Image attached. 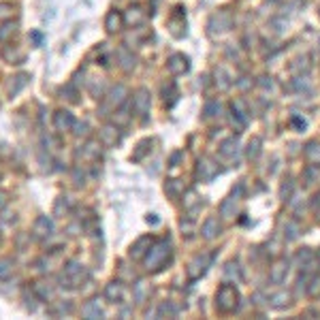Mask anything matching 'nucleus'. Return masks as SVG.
I'll return each instance as SVG.
<instances>
[{
	"label": "nucleus",
	"mask_w": 320,
	"mask_h": 320,
	"mask_svg": "<svg viewBox=\"0 0 320 320\" xmlns=\"http://www.w3.org/2000/svg\"><path fill=\"white\" fill-rule=\"evenodd\" d=\"M171 258V243L169 241H158L149 248L148 256H145V269L148 271H160L162 267Z\"/></svg>",
	"instance_id": "f257e3e1"
},
{
	"label": "nucleus",
	"mask_w": 320,
	"mask_h": 320,
	"mask_svg": "<svg viewBox=\"0 0 320 320\" xmlns=\"http://www.w3.org/2000/svg\"><path fill=\"white\" fill-rule=\"evenodd\" d=\"M216 307L222 314H231L239 307V290L233 284H222L216 293Z\"/></svg>",
	"instance_id": "f03ea898"
},
{
	"label": "nucleus",
	"mask_w": 320,
	"mask_h": 320,
	"mask_svg": "<svg viewBox=\"0 0 320 320\" xmlns=\"http://www.w3.org/2000/svg\"><path fill=\"white\" fill-rule=\"evenodd\" d=\"M212 260H213L212 254H201V256H196V258H192L190 265H188V271H186V273H188V280L190 282L199 280L203 273L207 271V267L212 265Z\"/></svg>",
	"instance_id": "7ed1b4c3"
},
{
	"label": "nucleus",
	"mask_w": 320,
	"mask_h": 320,
	"mask_svg": "<svg viewBox=\"0 0 320 320\" xmlns=\"http://www.w3.org/2000/svg\"><path fill=\"white\" fill-rule=\"evenodd\" d=\"M85 277H88V273H85V269L84 267H81L79 263H68L66 265V269H64V273H62V284L66 282V286H79L81 282L85 280Z\"/></svg>",
	"instance_id": "20e7f679"
},
{
	"label": "nucleus",
	"mask_w": 320,
	"mask_h": 320,
	"mask_svg": "<svg viewBox=\"0 0 320 320\" xmlns=\"http://www.w3.org/2000/svg\"><path fill=\"white\" fill-rule=\"evenodd\" d=\"M295 263L305 273H314L316 271V265H318V258L312 250H301V252H297V256H295Z\"/></svg>",
	"instance_id": "39448f33"
},
{
	"label": "nucleus",
	"mask_w": 320,
	"mask_h": 320,
	"mask_svg": "<svg viewBox=\"0 0 320 320\" xmlns=\"http://www.w3.org/2000/svg\"><path fill=\"white\" fill-rule=\"evenodd\" d=\"M126 96H128V90L124 88V85H115V88L109 92L107 101H105V111H107V109H118V107H122V105L126 103Z\"/></svg>",
	"instance_id": "423d86ee"
},
{
	"label": "nucleus",
	"mask_w": 320,
	"mask_h": 320,
	"mask_svg": "<svg viewBox=\"0 0 320 320\" xmlns=\"http://www.w3.org/2000/svg\"><path fill=\"white\" fill-rule=\"evenodd\" d=\"M132 109H135V113L141 115V118L148 115V111H149V92L145 88H141L135 96H132Z\"/></svg>",
	"instance_id": "0eeeda50"
},
{
	"label": "nucleus",
	"mask_w": 320,
	"mask_h": 320,
	"mask_svg": "<svg viewBox=\"0 0 320 320\" xmlns=\"http://www.w3.org/2000/svg\"><path fill=\"white\" fill-rule=\"evenodd\" d=\"M243 188L239 186L237 190H233V194L229 199L222 201V205H220V213H222V218H233L235 216V209H237V203H239V196H241Z\"/></svg>",
	"instance_id": "6e6552de"
},
{
	"label": "nucleus",
	"mask_w": 320,
	"mask_h": 320,
	"mask_svg": "<svg viewBox=\"0 0 320 320\" xmlns=\"http://www.w3.org/2000/svg\"><path fill=\"white\" fill-rule=\"evenodd\" d=\"M196 175H199L201 182H212V179L218 175V167L213 165L209 158H201L199 169H196Z\"/></svg>",
	"instance_id": "1a4fd4ad"
},
{
	"label": "nucleus",
	"mask_w": 320,
	"mask_h": 320,
	"mask_svg": "<svg viewBox=\"0 0 320 320\" xmlns=\"http://www.w3.org/2000/svg\"><path fill=\"white\" fill-rule=\"evenodd\" d=\"M231 26H233V17L229 13H224V11H218V13L212 17V21H209L212 32H224V30H229Z\"/></svg>",
	"instance_id": "9d476101"
},
{
	"label": "nucleus",
	"mask_w": 320,
	"mask_h": 320,
	"mask_svg": "<svg viewBox=\"0 0 320 320\" xmlns=\"http://www.w3.org/2000/svg\"><path fill=\"white\" fill-rule=\"evenodd\" d=\"M286 273H288V260L286 258H280V260H276L271 267V271H269V280L273 284H282L284 280H286Z\"/></svg>",
	"instance_id": "9b49d317"
},
{
	"label": "nucleus",
	"mask_w": 320,
	"mask_h": 320,
	"mask_svg": "<svg viewBox=\"0 0 320 320\" xmlns=\"http://www.w3.org/2000/svg\"><path fill=\"white\" fill-rule=\"evenodd\" d=\"M167 66H169V71H171L173 75H182V73H186L190 68V64H188V58H186V56L173 54L171 58H169Z\"/></svg>",
	"instance_id": "f8f14e48"
},
{
	"label": "nucleus",
	"mask_w": 320,
	"mask_h": 320,
	"mask_svg": "<svg viewBox=\"0 0 320 320\" xmlns=\"http://www.w3.org/2000/svg\"><path fill=\"white\" fill-rule=\"evenodd\" d=\"M220 231H222V226H220L218 218H213V216H209L205 222H203V229H201L205 239H216V237L220 235Z\"/></svg>",
	"instance_id": "ddd939ff"
},
{
	"label": "nucleus",
	"mask_w": 320,
	"mask_h": 320,
	"mask_svg": "<svg viewBox=\"0 0 320 320\" xmlns=\"http://www.w3.org/2000/svg\"><path fill=\"white\" fill-rule=\"evenodd\" d=\"M124 21L126 24H130V26H141L145 21V11L141 7H130L124 15Z\"/></svg>",
	"instance_id": "4468645a"
},
{
	"label": "nucleus",
	"mask_w": 320,
	"mask_h": 320,
	"mask_svg": "<svg viewBox=\"0 0 320 320\" xmlns=\"http://www.w3.org/2000/svg\"><path fill=\"white\" fill-rule=\"evenodd\" d=\"M54 124H56L58 130H71L75 126V118L68 111H58L56 118H54Z\"/></svg>",
	"instance_id": "2eb2a0df"
},
{
	"label": "nucleus",
	"mask_w": 320,
	"mask_h": 320,
	"mask_svg": "<svg viewBox=\"0 0 320 320\" xmlns=\"http://www.w3.org/2000/svg\"><path fill=\"white\" fill-rule=\"evenodd\" d=\"M303 156H305V160L310 162V165H320V143L316 141H312V143H307L305 145V149H303Z\"/></svg>",
	"instance_id": "dca6fc26"
},
{
	"label": "nucleus",
	"mask_w": 320,
	"mask_h": 320,
	"mask_svg": "<svg viewBox=\"0 0 320 320\" xmlns=\"http://www.w3.org/2000/svg\"><path fill=\"white\" fill-rule=\"evenodd\" d=\"M231 111H233V122H237V126H239V128H243L248 124V115H246V111H243L241 101H233Z\"/></svg>",
	"instance_id": "f3484780"
},
{
	"label": "nucleus",
	"mask_w": 320,
	"mask_h": 320,
	"mask_svg": "<svg viewBox=\"0 0 320 320\" xmlns=\"http://www.w3.org/2000/svg\"><path fill=\"white\" fill-rule=\"evenodd\" d=\"M237 152H239V143H237L235 137L226 139V141H222V145H220V154H222L224 158H235Z\"/></svg>",
	"instance_id": "a211bd4d"
},
{
	"label": "nucleus",
	"mask_w": 320,
	"mask_h": 320,
	"mask_svg": "<svg viewBox=\"0 0 320 320\" xmlns=\"http://www.w3.org/2000/svg\"><path fill=\"white\" fill-rule=\"evenodd\" d=\"M149 248H152V239H149V237H141V239L130 248V256L132 258H141L145 252H149Z\"/></svg>",
	"instance_id": "6ab92c4d"
},
{
	"label": "nucleus",
	"mask_w": 320,
	"mask_h": 320,
	"mask_svg": "<svg viewBox=\"0 0 320 320\" xmlns=\"http://www.w3.org/2000/svg\"><path fill=\"white\" fill-rule=\"evenodd\" d=\"M122 21H124V17H122L118 11H111V13L107 15V20H105V28H107V32H118L122 28Z\"/></svg>",
	"instance_id": "aec40b11"
},
{
	"label": "nucleus",
	"mask_w": 320,
	"mask_h": 320,
	"mask_svg": "<svg viewBox=\"0 0 320 320\" xmlns=\"http://www.w3.org/2000/svg\"><path fill=\"white\" fill-rule=\"evenodd\" d=\"M54 231V222H51V220L47 218V216H41L39 220H37V224H34V233H37V235H49V233Z\"/></svg>",
	"instance_id": "412c9836"
},
{
	"label": "nucleus",
	"mask_w": 320,
	"mask_h": 320,
	"mask_svg": "<svg viewBox=\"0 0 320 320\" xmlns=\"http://www.w3.org/2000/svg\"><path fill=\"white\" fill-rule=\"evenodd\" d=\"M101 139H103V143H107V145H115V143L120 141L118 128H113V126H105L103 130H101Z\"/></svg>",
	"instance_id": "4be33fe9"
},
{
	"label": "nucleus",
	"mask_w": 320,
	"mask_h": 320,
	"mask_svg": "<svg viewBox=\"0 0 320 320\" xmlns=\"http://www.w3.org/2000/svg\"><path fill=\"white\" fill-rule=\"evenodd\" d=\"M105 297H107L109 301H120L122 299V284L120 282H111L107 288H105Z\"/></svg>",
	"instance_id": "5701e85b"
},
{
	"label": "nucleus",
	"mask_w": 320,
	"mask_h": 320,
	"mask_svg": "<svg viewBox=\"0 0 320 320\" xmlns=\"http://www.w3.org/2000/svg\"><path fill=\"white\" fill-rule=\"evenodd\" d=\"M84 316L85 318H98V316H103V310L98 307V301H90V303L84 307Z\"/></svg>",
	"instance_id": "b1692460"
},
{
	"label": "nucleus",
	"mask_w": 320,
	"mask_h": 320,
	"mask_svg": "<svg viewBox=\"0 0 320 320\" xmlns=\"http://www.w3.org/2000/svg\"><path fill=\"white\" fill-rule=\"evenodd\" d=\"M260 145H263L260 139H252V141L248 143V158L250 160H256L260 156Z\"/></svg>",
	"instance_id": "393cba45"
},
{
	"label": "nucleus",
	"mask_w": 320,
	"mask_h": 320,
	"mask_svg": "<svg viewBox=\"0 0 320 320\" xmlns=\"http://www.w3.org/2000/svg\"><path fill=\"white\" fill-rule=\"evenodd\" d=\"M288 303H290V295L288 293H277V295L271 297V305L277 307V310H280V307H286Z\"/></svg>",
	"instance_id": "a878e982"
},
{
	"label": "nucleus",
	"mask_w": 320,
	"mask_h": 320,
	"mask_svg": "<svg viewBox=\"0 0 320 320\" xmlns=\"http://www.w3.org/2000/svg\"><path fill=\"white\" fill-rule=\"evenodd\" d=\"M118 56H120V60H122V66H124L126 71H130V68L135 66V58L128 54L126 49H120V54H118Z\"/></svg>",
	"instance_id": "bb28decb"
},
{
	"label": "nucleus",
	"mask_w": 320,
	"mask_h": 320,
	"mask_svg": "<svg viewBox=\"0 0 320 320\" xmlns=\"http://www.w3.org/2000/svg\"><path fill=\"white\" fill-rule=\"evenodd\" d=\"M184 207L188 209V212H194L196 207H201V199L194 194V192H190V194H188V199L184 201Z\"/></svg>",
	"instance_id": "cd10ccee"
},
{
	"label": "nucleus",
	"mask_w": 320,
	"mask_h": 320,
	"mask_svg": "<svg viewBox=\"0 0 320 320\" xmlns=\"http://www.w3.org/2000/svg\"><path fill=\"white\" fill-rule=\"evenodd\" d=\"M11 273H13V267L9 260H0V280H9Z\"/></svg>",
	"instance_id": "c85d7f7f"
},
{
	"label": "nucleus",
	"mask_w": 320,
	"mask_h": 320,
	"mask_svg": "<svg viewBox=\"0 0 320 320\" xmlns=\"http://www.w3.org/2000/svg\"><path fill=\"white\" fill-rule=\"evenodd\" d=\"M13 4L9 2H0V20H9L11 15H13Z\"/></svg>",
	"instance_id": "c756f323"
},
{
	"label": "nucleus",
	"mask_w": 320,
	"mask_h": 320,
	"mask_svg": "<svg viewBox=\"0 0 320 320\" xmlns=\"http://www.w3.org/2000/svg\"><path fill=\"white\" fill-rule=\"evenodd\" d=\"M15 32V24H11V21H7L2 28H0V41H7L11 34Z\"/></svg>",
	"instance_id": "7c9ffc66"
},
{
	"label": "nucleus",
	"mask_w": 320,
	"mask_h": 320,
	"mask_svg": "<svg viewBox=\"0 0 320 320\" xmlns=\"http://www.w3.org/2000/svg\"><path fill=\"white\" fill-rule=\"evenodd\" d=\"M24 84H26V75H20V77H17V85L15 88H11V94H17V92L24 88Z\"/></svg>",
	"instance_id": "2f4dec72"
},
{
	"label": "nucleus",
	"mask_w": 320,
	"mask_h": 320,
	"mask_svg": "<svg viewBox=\"0 0 320 320\" xmlns=\"http://www.w3.org/2000/svg\"><path fill=\"white\" fill-rule=\"evenodd\" d=\"M148 145H149V141H143L141 145H139V152L132 156V158H135V160H141V156H143V152H145V148H148Z\"/></svg>",
	"instance_id": "473e14b6"
},
{
	"label": "nucleus",
	"mask_w": 320,
	"mask_h": 320,
	"mask_svg": "<svg viewBox=\"0 0 320 320\" xmlns=\"http://www.w3.org/2000/svg\"><path fill=\"white\" fill-rule=\"evenodd\" d=\"M75 128H77L75 135H85V132H88V126H85V124H75Z\"/></svg>",
	"instance_id": "72a5a7b5"
},
{
	"label": "nucleus",
	"mask_w": 320,
	"mask_h": 320,
	"mask_svg": "<svg viewBox=\"0 0 320 320\" xmlns=\"http://www.w3.org/2000/svg\"><path fill=\"white\" fill-rule=\"evenodd\" d=\"M288 239H295V237H297V226L295 224H288Z\"/></svg>",
	"instance_id": "f704fd0d"
},
{
	"label": "nucleus",
	"mask_w": 320,
	"mask_h": 320,
	"mask_svg": "<svg viewBox=\"0 0 320 320\" xmlns=\"http://www.w3.org/2000/svg\"><path fill=\"white\" fill-rule=\"evenodd\" d=\"M160 314H171V316H173V314H175V310H173L171 305H162V307H160Z\"/></svg>",
	"instance_id": "c9c22d12"
},
{
	"label": "nucleus",
	"mask_w": 320,
	"mask_h": 320,
	"mask_svg": "<svg viewBox=\"0 0 320 320\" xmlns=\"http://www.w3.org/2000/svg\"><path fill=\"white\" fill-rule=\"evenodd\" d=\"M32 39H34V43H37V45L41 43V34L39 32H32Z\"/></svg>",
	"instance_id": "e433bc0d"
}]
</instances>
